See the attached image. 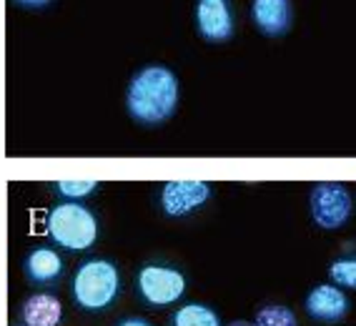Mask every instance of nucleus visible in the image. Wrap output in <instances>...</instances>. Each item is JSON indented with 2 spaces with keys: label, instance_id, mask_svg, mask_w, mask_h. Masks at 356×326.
Returning a JSON list of instances; mask_svg holds the SVG:
<instances>
[{
  "label": "nucleus",
  "instance_id": "obj_1",
  "mask_svg": "<svg viewBox=\"0 0 356 326\" xmlns=\"http://www.w3.org/2000/svg\"><path fill=\"white\" fill-rule=\"evenodd\" d=\"M181 88L178 78L165 65L140 68L126 90V111L140 126H161L176 113Z\"/></svg>",
  "mask_w": 356,
  "mask_h": 326
},
{
  "label": "nucleus",
  "instance_id": "obj_2",
  "mask_svg": "<svg viewBox=\"0 0 356 326\" xmlns=\"http://www.w3.org/2000/svg\"><path fill=\"white\" fill-rule=\"evenodd\" d=\"M121 294V271L108 259H88L73 274L70 296L81 311L98 313L113 304Z\"/></svg>",
  "mask_w": 356,
  "mask_h": 326
},
{
  "label": "nucleus",
  "instance_id": "obj_3",
  "mask_svg": "<svg viewBox=\"0 0 356 326\" xmlns=\"http://www.w3.org/2000/svg\"><path fill=\"white\" fill-rule=\"evenodd\" d=\"M48 236L65 251H88L98 238V218L88 206L76 201H63L51 209L45 221Z\"/></svg>",
  "mask_w": 356,
  "mask_h": 326
},
{
  "label": "nucleus",
  "instance_id": "obj_4",
  "mask_svg": "<svg viewBox=\"0 0 356 326\" xmlns=\"http://www.w3.org/2000/svg\"><path fill=\"white\" fill-rule=\"evenodd\" d=\"M136 288L140 299L146 301V307L163 309L176 304L186 294V276L171 266L148 263L136 276Z\"/></svg>",
  "mask_w": 356,
  "mask_h": 326
},
{
  "label": "nucleus",
  "instance_id": "obj_5",
  "mask_svg": "<svg viewBox=\"0 0 356 326\" xmlns=\"http://www.w3.org/2000/svg\"><path fill=\"white\" fill-rule=\"evenodd\" d=\"M351 213V196L343 184H318L312 191V216L321 229H339Z\"/></svg>",
  "mask_w": 356,
  "mask_h": 326
},
{
  "label": "nucleus",
  "instance_id": "obj_6",
  "mask_svg": "<svg viewBox=\"0 0 356 326\" xmlns=\"http://www.w3.org/2000/svg\"><path fill=\"white\" fill-rule=\"evenodd\" d=\"M211 184L206 181H168L161 188V209L165 216H188L211 199Z\"/></svg>",
  "mask_w": 356,
  "mask_h": 326
},
{
  "label": "nucleus",
  "instance_id": "obj_7",
  "mask_svg": "<svg viewBox=\"0 0 356 326\" xmlns=\"http://www.w3.org/2000/svg\"><path fill=\"white\" fill-rule=\"evenodd\" d=\"M23 276L35 288H56L65 276V261L51 246H35L23 259Z\"/></svg>",
  "mask_w": 356,
  "mask_h": 326
},
{
  "label": "nucleus",
  "instance_id": "obj_8",
  "mask_svg": "<svg viewBox=\"0 0 356 326\" xmlns=\"http://www.w3.org/2000/svg\"><path fill=\"white\" fill-rule=\"evenodd\" d=\"M196 28L209 43H226L234 35V8L231 0H198Z\"/></svg>",
  "mask_w": 356,
  "mask_h": 326
},
{
  "label": "nucleus",
  "instance_id": "obj_9",
  "mask_svg": "<svg viewBox=\"0 0 356 326\" xmlns=\"http://www.w3.org/2000/svg\"><path fill=\"white\" fill-rule=\"evenodd\" d=\"M60 319H63V304L48 291H35L20 301V326H60Z\"/></svg>",
  "mask_w": 356,
  "mask_h": 326
},
{
  "label": "nucleus",
  "instance_id": "obj_10",
  "mask_svg": "<svg viewBox=\"0 0 356 326\" xmlns=\"http://www.w3.org/2000/svg\"><path fill=\"white\" fill-rule=\"evenodd\" d=\"M306 311L316 321H339L349 311V299L339 286L321 284L306 296Z\"/></svg>",
  "mask_w": 356,
  "mask_h": 326
},
{
  "label": "nucleus",
  "instance_id": "obj_11",
  "mask_svg": "<svg viewBox=\"0 0 356 326\" xmlns=\"http://www.w3.org/2000/svg\"><path fill=\"white\" fill-rule=\"evenodd\" d=\"M254 23L264 35H284L293 23L291 0H254Z\"/></svg>",
  "mask_w": 356,
  "mask_h": 326
},
{
  "label": "nucleus",
  "instance_id": "obj_12",
  "mask_svg": "<svg viewBox=\"0 0 356 326\" xmlns=\"http://www.w3.org/2000/svg\"><path fill=\"white\" fill-rule=\"evenodd\" d=\"M171 326H221L218 313L206 304H186L173 313Z\"/></svg>",
  "mask_w": 356,
  "mask_h": 326
},
{
  "label": "nucleus",
  "instance_id": "obj_13",
  "mask_svg": "<svg viewBox=\"0 0 356 326\" xmlns=\"http://www.w3.org/2000/svg\"><path fill=\"white\" fill-rule=\"evenodd\" d=\"M256 326H299L296 313L284 304H266L256 313Z\"/></svg>",
  "mask_w": 356,
  "mask_h": 326
},
{
  "label": "nucleus",
  "instance_id": "obj_14",
  "mask_svg": "<svg viewBox=\"0 0 356 326\" xmlns=\"http://www.w3.org/2000/svg\"><path fill=\"white\" fill-rule=\"evenodd\" d=\"M98 188V181H58L51 186V191L63 201H81Z\"/></svg>",
  "mask_w": 356,
  "mask_h": 326
},
{
  "label": "nucleus",
  "instance_id": "obj_15",
  "mask_svg": "<svg viewBox=\"0 0 356 326\" xmlns=\"http://www.w3.org/2000/svg\"><path fill=\"white\" fill-rule=\"evenodd\" d=\"M331 279L341 286L356 288V259H337L329 269Z\"/></svg>",
  "mask_w": 356,
  "mask_h": 326
},
{
  "label": "nucleus",
  "instance_id": "obj_16",
  "mask_svg": "<svg viewBox=\"0 0 356 326\" xmlns=\"http://www.w3.org/2000/svg\"><path fill=\"white\" fill-rule=\"evenodd\" d=\"M18 8H28V10H43V8H51L58 0H13Z\"/></svg>",
  "mask_w": 356,
  "mask_h": 326
},
{
  "label": "nucleus",
  "instance_id": "obj_17",
  "mask_svg": "<svg viewBox=\"0 0 356 326\" xmlns=\"http://www.w3.org/2000/svg\"><path fill=\"white\" fill-rule=\"evenodd\" d=\"M115 326H153L148 319H143V316H128V319L118 321Z\"/></svg>",
  "mask_w": 356,
  "mask_h": 326
},
{
  "label": "nucleus",
  "instance_id": "obj_18",
  "mask_svg": "<svg viewBox=\"0 0 356 326\" xmlns=\"http://www.w3.org/2000/svg\"><path fill=\"white\" fill-rule=\"evenodd\" d=\"M229 326H256V324H251V321H231Z\"/></svg>",
  "mask_w": 356,
  "mask_h": 326
}]
</instances>
